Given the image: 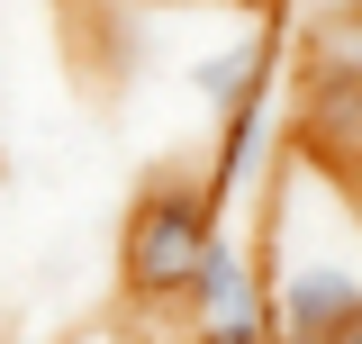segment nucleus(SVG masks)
Returning <instances> with one entry per match:
<instances>
[{
  "label": "nucleus",
  "instance_id": "obj_1",
  "mask_svg": "<svg viewBox=\"0 0 362 344\" xmlns=\"http://www.w3.org/2000/svg\"><path fill=\"white\" fill-rule=\"evenodd\" d=\"M226 236V209L209 181H181V172H163V181H145V200L127 209V236H118V272H127V299L145 308H190V290H199V263L218 254Z\"/></svg>",
  "mask_w": 362,
  "mask_h": 344
},
{
  "label": "nucleus",
  "instance_id": "obj_2",
  "mask_svg": "<svg viewBox=\"0 0 362 344\" xmlns=\"http://www.w3.org/2000/svg\"><path fill=\"white\" fill-rule=\"evenodd\" d=\"M272 45H281V18H254V28H235V37H218L209 55H190V64H181L190 100H199L218 127H235V118H254V109H263Z\"/></svg>",
  "mask_w": 362,
  "mask_h": 344
},
{
  "label": "nucleus",
  "instance_id": "obj_3",
  "mask_svg": "<svg viewBox=\"0 0 362 344\" xmlns=\"http://www.w3.org/2000/svg\"><path fill=\"white\" fill-rule=\"evenodd\" d=\"M362 317V272L335 254H299L281 281H272V336L281 344H326L335 326Z\"/></svg>",
  "mask_w": 362,
  "mask_h": 344
},
{
  "label": "nucleus",
  "instance_id": "obj_4",
  "mask_svg": "<svg viewBox=\"0 0 362 344\" xmlns=\"http://www.w3.org/2000/svg\"><path fill=\"white\" fill-rule=\"evenodd\" d=\"M299 73H326L362 100V9H326L299 28Z\"/></svg>",
  "mask_w": 362,
  "mask_h": 344
},
{
  "label": "nucleus",
  "instance_id": "obj_5",
  "mask_svg": "<svg viewBox=\"0 0 362 344\" xmlns=\"http://www.w3.org/2000/svg\"><path fill=\"white\" fill-rule=\"evenodd\" d=\"M326 344H362V317H354V326H335V336H326Z\"/></svg>",
  "mask_w": 362,
  "mask_h": 344
}]
</instances>
